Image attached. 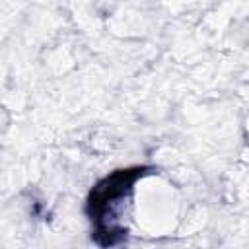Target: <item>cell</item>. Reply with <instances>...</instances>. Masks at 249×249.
<instances>
[{
	"mask_svg": "<svg viewBox=\"0 0 249 249\" xmlns=\"http://www.w3.org/2000/svg\"><path fill=\"white\" fill-rule=\"evenodd\" d=\"M146 173V167H132V169H119L105 179H101L89 193L86 202V212L93 224V239L107 247L117 245L124 239L126 230L119 224L121 208L132 185L138 177Z\"/></svg>",
	"mask_w": 249,
	"mask_h": 249,
	"instance_id": "obj_1",
	"label": "cell"
}]
</instances>
